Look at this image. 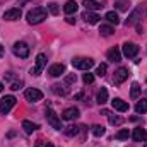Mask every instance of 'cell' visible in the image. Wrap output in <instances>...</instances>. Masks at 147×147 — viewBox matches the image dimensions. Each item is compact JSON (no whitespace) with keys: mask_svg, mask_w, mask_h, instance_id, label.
Segmentation results:
<instances>
[{"mask_svg":"<svg viewBox=\"0 0 147 147\" xmlns=\"http://www.w3.org/2000/svg\"><path fill=\"white\" fill-rule=\"evenodd\" d=\"M140 91H142L140 84H139V82H134V84H132V89H130V96H132L134 99H137L139 94H140Z\"/></svg>","mask_w":147,"mask_h":147,"instance_id":"obj_25","label":"cell"},{"mask_svg":"<svg viewBox=\"0 0 147 147\" xmlns=\"http://www.w3.org/2000/svg\"><path fill=\"white\" fill-rule=\"evenodd\" d=\"M111 106H113L116 111H121V113L128 111V103L123 101V99H120V98H115V99L111 101Z\"/></svg>","mask_w":147,"mask_h":147,"instance_id":"obj_13","label":"cell"},{"mask_svg":"<svg viewBox=\"0 0 147 147\" xmlns=\"http://www.w3.org/2000/svg\"><path fill=\"white\" fill-rule=\"evenodd\" d=\"M48 16V10L45 7H34L33 10L28 12V22L29 24H41Z\"/></svg>","mask_w":147,"mask_h":147,"instance_id":"obj_1","label":"cell"},{"mask_svg":"<svg viewBox=\"0 0 147 147\" xmlns=\"http://www.w3.org/2000/svg\"><path fill=\"white\" fill-rule=\"evenodd\" d=\"M135 111L140 115V113H147V99H140L137 105H135Z\"/></svg>","mask_w":147,"mask_h":147,"instance_id":"obj_27","label":"cell"},{"mask_svg":"<svg viewBox=\"0 0 147 147\" xmlns=\"http://www.w3.org/2000/svg\"><path fill=\"white\" fill-rule=\"evenodd\" d=\"M140 19H142V7H137V9L128 16V19H127V26H134V24H137Z\"/></svg>","mask_w":147,"mask_h":147,"instance_id":"obj_12","label":"cell"},{"mask_svg":"<svg viewBox=\"0 0 147 147\" xmlns=\"http://www.w3.org/2000/svg\"><path fill=\"white\" fill-rule=\"evenodd\" d=\"M45 67H46V55H45V53H39L36 57V67L31 70V74H33V75H39Z\"/></svg>","mask_w":147,"mask_h":147,"instance_id":"obj_9","label":"cell"},{"mask_svg":"<svg viewBox=\"0 0 147 147\" xmlns=\"http://www.w3.org/2000/svg\"><path fill=\"white\" fill-rule=\"evenodd\" d=\"M82 19H84L87 24H98L101 17H99L98 14H94V12H89V10H86V12H84V16H82Z\"/></svg>","mask_w":147,"mask_h":147,"instance_id":"obj_16","label":"cell"},{"mask_svg":"<svg viewBox=\"0 0 147 147\" xmlns=\"http://www.w3.org/2000/svg\"><path fill=\"white\" fill-rule=\"evenodd\" d=\"M132 139L135 142H147V132L144 128H135L132 132Z\"/></svg>","mask_w":147,"mask_h":147,"instance_id":"obj_15","label":"cell"},{"mask_svg":"<svg viewBox=\"0 0 147 147\" xmlns=\"http://www.w3.org/2000/svg\"><path fill=\"white\" fill-rule=\"evenodd\" d=\"M14 106H16V98H14V96H5V98H2V101H0V113L7 115Z\"/></svg>","mask_w":147,"mask_h":147,"instance_id":"obj_5","label":"cell"},{"mask_svg":"<svg viewBox=\"0 0 147 147\" xmlns=\"http://www.w3.org/2000/svg\"><path fill=\"white\" fill-rule=\"evenodd\" d=\"M72 65L79 70H89L92 65H94V60L92 58H86V57H77L72 60Z\"/></svg>","mask_w":147,"mask_h":147,"instance_id":"obj_2","label":"cell"},{"mask_svg":"<svg viewBox=\"0 0 147 147\" xmlns=\"http://www.w3.org/2000/svg\"><path fill=\"white\" fill-rule=\"evenodd\" d=\"M46 120H48V123H50L55 130H63L62 121H60V116L51 110V108H48V110H46Z\"/></svg>","mask_w":147,"mask_h":147,"instance_id":"obj_4","label":"cell"},{"mask_svg":"<svg viewBox=\"0 0 147 147\" xmlns=\"http://www.w3.org/2000/svg\"><path fill=\"white\" fill-rule=\"evenodd\" d=\"M80 116V113H79V110L77 108H67V110H63V113H62V120H67V121H72V120H77Z\"/></svg>","mask_w":147,"mask_h":147,"instance_id":"obj_10","label":"cell"},{"mask_svg":"<svg viewBox=\"0 0 147 147\" xmlns=\"http://www.w3.org/2000/svg\"><path fill=\"white\" fill-rule=\"evenodd\" d=\"M21 16H22V12H21V9H9V10H5L3 12V19L5 21H17V19H21Z\"/></svg>","mask_w":147,"mask_h":147,"instance_id":"obj_11","label":"cell"},{"mask_svg":"<svg viewBox=\"0 0 147 147\" xmlns=\"http://www.w3.org/2000/svg\"><path fill=\"white\" fill-rule=\"evenodd\" d=\"M91 132H92V135H94V137H103L106 130H105V127H103V125H92Z\"/></svg>","mask_w":147,"mask_h":147,"instance_id":"obj_26","label":"cell"},{"mask_svg":"<svg viewBox=\"0 0 147 147\" xmlns=\"http://www.w3.org/2000/svg\"><path fill=\"white\" fill-rule=\"evenodd\" d=\"M2 91H3V84L0 82V92H2Z\"/></svg>","mask_w":147,"mask_h":147,"instance_id":"obj_40","label":"cell"},{"mask_svg":"<svg viewBox=\"0 0 147 147\" xmlns=\"http://www.w3.org/2000/svg\"><path fill=\"white\" fill-rule=\"evenodd\" d=\"M22 128H24L26 134H33V132L38 130V125L33 123V121H29V120H24V121H22Z\"/></svg>","mask_w":147,"mask_h":147,"instance_id":"obj_20","label":"cell"},{"mask_svg":"<svg viewBox=\"0 0 147 147\" xmlns=\"http://www.w3.org/2000/svg\"><path fill=\"white\" fill-rule=\"evenodd\" d=\"M82 5H84V7H86L89 12H92V10H98V9H101V7H103V5H101L98 0H84V2H82Z\"/></svg>","mask_w":147,"mask_h":147,"instance_id":"obj_19","label":"cell"},{"mask_svg":"<svg viewBox=\"0 0 147 147\" xmlns=\"http://www.w3.org/2000/svg\"><path fill=\"white\" fill-rule=\"evenodd\" d=\"M77 9H79V3L75 2V0H69L65 5H63V12L67 14V16H72L77 12Z\"/></svg>","mask_w":147,"mask_h":147,"instance_id":"obj_17","label":"cell"},{"mask_svg":"<svg viewBox=\"0 0 147 147\" xmlns=\"http://www.w3.org/2000/svg\"><path fill=\"white\" fill-rule=\"evenodd\" d=\"M106 57H108V60H111V62H120V60H121V51H120L116 46H113L111 50H108Z\"/></svg>","mask_w":147,"mask_h":147,"instance_id":"obj_18","label":"cell"},{"mask_svg":"<svg viewBox=\"0 0 147 147\" xmlns=\"http://www.w3.org/2000/svg\"><path fill=\"white\" fill-rule=\"evenodd\" d=\"M21 86H22V82H14V84L10 86V89H12V91H17V89H21Z\"/></svg>","mask_w":147,"mask_h":147,"instance_id":"obj_37","label":"cell"},{"mask_svg":"<svg viewBox=\"0 0 147 147\" xmlns=\"http://www.w3.org/2000/svg\"><path fill=\"white\" fill-rule=\"evenodd\" d=\"M34 147H53V144L51 142H45V140H38Z\"/></svg>","mask_w":147,"mask_h":147,"instance_id":"obj_35","label":"cell"},{"mask_svg":"<svg viewBox=\"0 0 147 147\" xmlns=\"http://www.w3.org/2000/svg\"><path fill=\"white\" fill-rule=\"evenodd\" d=\"M128 5H130L128 0H116V2H115V7H116L118 10H121V12H123V10H128Z\"/></svg>","mask_w":147,"mask_h":147,"instance_id":"obj_29","label":"cell"},{"mask_svg":"<svg viewBox=\"0 0 147 147\" xmlns=\"http://www.w3.org/2000/svg\"><path fill=\"white\" fill-rule=\"evenodd\" d=\"M82 80H84V82H86V84H92V82H94V74H84V75H82Z\"/></svg>","mask_w":147,"mask_h":147,"instance_id":"obj_34","label":"cell"},{"mask_svg":"<svg viewBox=\"0 0 147 147\" xmlns=\"http://www.w3.org/2000/svg\"><path fill=\"white\" fill-rule=\"evenodd\" d=\"M137 53H139V46H137L135 43L127 41V43L123 45V55H125L127 58H135Z\"/></svg>","mask_w":147,"mask_h":147,"instance_id":"obj_6","label":"cell"},{"mask_svg":"<svg viewBox=\"0 0 147 147\" xmlns=\"http://www.w3.org/2000/svg\"><path fill=\"white\" fill-rule=\"evenodd\" d=\"M75 79H77V77H75V74H69V75L65 77V82H67V84H74V82H75Z\"/></svg>","mask_w":147,"mask_h":147,"instance_id":"obj_36","label":"cell"},{"mask_svg":"<svg viewBox=\"0 0 147 147\" xmlns=\"http://www.w3.org/2000/svg\"><path fill=\"white\" fill-rule=\"evenodd\" d=\"M67 22H69V24H75V19H72V17H69V19H67Z\"/></svg>","mask_w":147,"mask_h":147,"instance_id":"obj_38","label":"cell"},{"mask_svg":"<svg viewBox=\"0 0 147 147\" xmlns=\"http://www.w3.org/2000/svg\"><path fill=\"white\" fill-rule=\"evenodd\" d=\"M108 101V91L105 89V87H101L99 91H98V103L99 105H105Z\"/></svg>","mask_w":147,"mask_h":147,"instance_id":"obj_23","label":"cell"},{"mask_svg":"<svg viewBox=\"0 0 147 147\" xmlns=\"http://www.w3.org/2000/svg\"><path fill=\"white\" fill-rule=\"evenodd\" d=\"M99 33H101V36H111V34H113V28L108 26V24H101Z\"/></svg>","mask_w":147,"mask_h":147,"instance_id":"obj_30","label":"cell"},{"mask_svg":"<svg viewBox=\"0 0 147 147\" xmlns=\"http://www.w3.org/2000/svg\"><path fill=\"white\" fill-rule=\"evenodd\" d=\"M2 57H3V46L0 45V58H2Z\"/></svg>","mask_w":147,"mask_h":147,"instance_id":"obj_39","label":"cell"},{"mask_svg":"<svg viewBox=\"0 0 147 147\" xmlns=\"http://www.w3.org/2000/svg\"><path fill=\"white\" fill-rule=\"evenodd\" d=\"M106 70H108L106 63H101V65H98V69H96V75L103 77V75H106Z\"/></svg>","mask_w":147,"mask_h":147,"instance_id":"obj_33","label":"cell"},{"mask_svg":"<svg viewBox=\"0 0 147 147\" xmlns=\"http://www.w3.org/2000/svg\"><path fill=\"white\" fill-rule=\"evenodd\" d=\"M79 128H80V127H77V125L63 127V134H65V135H69V137H74V135H77V134H79Z\"/></svg>","mask_w":147,"mask_h":147,"instance_id":"obj_24","label":"cell"},{"mask_svg":"<svg viewBox=\"0 0 147 147\" xmlns=\"http://www.w3.org/2000/svg\"><path fill=\"white\" fill-rule=\"evenodd\" d=\"M130 137V132H128V128H121L120 132H116V135H115V139H118V140H127Z\"/></svg>","mask_w":147,"mask_h":147,"instance_id":"obj_28","label":"cell"},{"mask_svg":"<svg viewBox=\"0 0 147 147\" xmlns=\"http://www.w3.org/2000/svg\"><path fill=\"white\" fill-rule=\"evenodd\" d=\"M12 51H14V55L19 57V58H28V57H29V46H28L24 41H17V43H14Z\"/></svg>","mask_w":147,"mask_h":147,"instance_id":"obj_3","label":"cell"},{"mask_svg":"<svg viewBox=\"0 0 147 147\" xmlns=\"http://www.w3.org/2000/svg\"><path fill=\"white\" fill-rule=\"evenodd\" d=\"M105 19H106V21H108L110 24H115V26H116V24H120V17H118V14H116L115 10L108 12V14L105 16Z\"/></svg>","mask_w":147,"mask_h":147,"instance_id":"obj_22","label":"cell"},{"mask_svg":"<svg viewBox=\"0 0 147 147\" xmlns=\"http://www.w3.org/2000/svg\"><path fill=\"white\" fill-rule=\"evenodd\" d=\"M127 79H128V69H125V67H120V69L115 72V75H113V82H115L116 86L123 84Z\"/></svg>","mask_w":147,"mask_h":147,"instance_id":"obj_7","label":"cell"},{"mask_svg":"<svg viewBox=\"0 0 147 147\" xmlns=\"http://www.w3.org/2000/svg\"><path fill=\"white\" fill-rule=\"evenodd\" d=\"M144 147H147V142H146V146H144Z\"/></svg>","mask_w":147,"mask_h":147,"instance_id":"obj_41","label":"cell"},{"mask_svg":"<svg viewBox=\"0 0 147 147\" xmlns=\"http://www.w3.org/2000/svg\"><path fill=\"white\" fill-rule=\"evenodd\" d=\"M51 92H55V94H58V96H65V94H69V89H67L65 86L53 84V86H51Z\"/></svg>","mask_w":147,"mask_h":147,"instance_id":"obj_21","label":"cell"},{"mask_svg":"<svg viewBox=\"0 0 147 147\" xmlns=\"http://www.w3.org/2000/svg\"><path fill=\"white\" fill-rule=\"evenodd\" d=\"M48 10H50V14H53V16H58V14H60V7H58V3H55V2L48 3Z\"/></svg>","mask_w":147,"mask_h":147,"instance_id":"obj_31","label":"cell"},{"mask_svg":"<svg viewBox=\"0 0 147 147\" xmlns=\"http://www.w3.org/2000/svg\"><path fill=\"white\" fill-rule=\"evenodd\" d=\"M110 123L111 125H121L123 123V118L118 116V115H110Z\"/></svg>","mask_w":147,"mask_h":147,"instance_id":"obj_32","label":"cell"},{"mask_svg":"<svg viewBox=\"0 0 147 147\" xmlns=\"http://www.w3.org/2000/svg\"><path fill=\"white\" fill-rule=\"evenodd\" d=\"M63 72H65V65H63V63H53V65L48 69V74H50L51 77H60Z\"/></svg>","mask_w":147,"mask_h":147,"instance_id":"obj_14","label":"cell"},{"mask_svg":"<svg viewBox=\"0 0 147 147\" xmlns=\"http://www.w3.org/2000/svg\"><path fill=\"white\" fill-rule=\"evenodd\" d=\"M24 96H26V99L31 101V103H38V101L43 99V92H41L39 89H26Z\"/></svg>","mask_w":147,"mask_h":147,"instance_id":"obj_8","label":"cell"}]
</instances>
